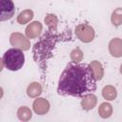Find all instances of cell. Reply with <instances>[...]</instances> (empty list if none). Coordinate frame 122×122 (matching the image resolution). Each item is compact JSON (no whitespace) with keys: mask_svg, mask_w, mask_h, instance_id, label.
<instances>
[{"mask_svg":"<svg viewBox=\"0 0 122 122\" xmlns=\"http://www.w3.org/2000/svg\"><path fill=\"white\" fill-rule=\"evenodd\" d=\"M108 49L112 56L117 57V58L121 57L122 56V39L118 37L112 38L109 42Z\"/></svg>","mask_w":122,"mask_h":122,"instance_id":"9","label":"cell"},{"mask_svg":"<svg viewBox=\"0 0 122 122\" xmlns=\"http://www.w3.org/2000/svg\"><path fill=\"white\" fill-rule=\"evenodd\" d=\"M90 65H91V67H92V71L94 72L96 80L97 81L101 80L103 78V76H104V69H103L102 64L97 60H93V61L91 62Z\"/></svg>","mask_w":122,"mask_h":122,"instance_id":"16","label":"cell"},{"mask_svg":"<svg viewBox=\"0 0 122 122\" xmlns=\"http://www.w3.org/2000/svg\"><path fill=\"white\" fill-rule=\"evenodd\" d=\"M102 96L107 101H112L117 96V91L116 89L112 85H107L102 90Z\"/></svg>","mask_w":122,"mask_h":122,"instance_id":"12","label":"cell"},{"mask_svg":"<svg viewBox=\"0 0 122 122\" xmlns=\"http://www.w3.org/2000/svg\"><path fill=\"white\" fill-rule=\"evenodd\" d=\"M5 67L11 71H19L25 64V54L18 48H11L5 51L2 57Z\"/></svg>","mask_w":122,"mask_h":122,"instance_id":"3","label":"cell"},{"mask_svg":"<svg viewBox=\"0 0 122 122\" xmlns=\"http://www.w3.org/2000/svg\"><path fill=\"white\" fill-rule=\"evenodd\" d=\"M45 23L47 24L48 28H49V30L51 31H56L57 30V23H58V20H57V17L54 15V14H47L46 17H45Z\"/></svg>","mask_w":122,"mask_h":122,"instance_id":"18","label":"cell"},{"mask_svg":"<svg viewBox=\"0 0 122 122\" xmlns=\"http://www.w3.org/2000/svg\"><path fill=\"white\" fill-rule=\"evenodd\" d=\"M10 43L13 48H18L22 51H28L30 48L29 38L21 32H12L10 36Z\"/></svg>","mask_w":122,"mask_h":122,"instance_id":"5","label":"cell"},{"mask_svg":"<svg viewBox=\"0 0 122 122\" xmlns=\"http://www.w3.org/2000/svg\"><path fill=\"white\" fill-rule=\"evenodd\" d=\"M75 35L76 37L84 42V43H90L94 39L95 31L93 28L88 24H79L75 28Z\"/></svg>","mask_w":122,"mask_h":122,"instance_id":"4","label":"cell"},{"mask_svg":"<svg viewBox=\"0 0 122 122\" xmlns=\"http://www.w3.org/2000/svg\"><path fill=\"white\" fill-rule=\"evenodd\" d=\"M50 102L43 97H36L32 104L33 111L38 115L46 114L50 111Z\"/></svg>","mask_w":122,"mask_h":122,"instance_id":"8","label":"cell"},{"mask_svg":"<svg viewBox=\"0 0 122 122\" xmlns=\"http://www.w3.org/2000/svg\"><path fill=\"white\" fill-rule=\"evenodd\" d=\"M96 103H97V97L92 92L84 95L81 99V107L83 110L86 111L92 110L96 106Z\"/></svg>","mask_w":122,"mask_h":122,"instance_id":"10","label":"cell"},{"mask_svg":"<svg viewBox=\"0 0 122 122\" xmlns=\"http://www.w3.org/2000/svg\"><path fill=\"white\" fill-rule=\"evenodd\" d=\"M0 5H1L0 21H6L11 19L15 12V7L12 0H0Z\"/></svg>","mask_w":122,"mask_h":122,"instance_id":"6","label":"cell"},{"mask_svg":"<svg viewBox=\"0 0 122 122\" xmlns=\"http://www.w3.org/2000/svg\"><path fill=\"white\" fill-rule=\"evenodd\" d=\"M70 57H71V59L72 62L79 63L83 59V51L80 49H74V50H72L71 51Z\"/></svg>","mask_w":122,"mask_h":122,"instance_id":"19","label":"cell"},{"mask_svg":"<svg viewBox=\"0 0 122 122\" xmlns=\"http://www.w3.org/2000/svg\"><path fill=\"white\" fill-rule=\"evenodd\" d=\"M98 113L101 118H109L112 114V106L108 102H103L99 105L98 108Z\"/></svg>","mask_w":122,"mask_h":122,"instance_id":"14","label":"cell"},{"mask_svg":"<svg viewBox=\"0 0 122 122\" xmlns=\"http://www.w3.org/2000/svg\"><path fill=\"white\" fill-rule=\"evenodd\" d=\"M50 31V30H49ZM51 33V31H50ZM48 33H45L44 36L42 37V39L35 43L34 47H33V53H34V59L37 63H40L41 61L44 62V60L46 59L45 54L47 53H51L52 47H54V44L56 42V38L60 37V35L56 36L54 38L55 35H51Z\"/></svg>","mask_w":122,"mask_h":122,"instance_id":"2","label":"cell"},{"mask_svg":"<svg viewBox=\"0 0 122 122\" xmlns=\"http://www.w3.org/2000/svg\"><path fill=\"white\" fill-rule=\"evenodd\" d=\"M96 81L90 64L71 61L59 77L57 92L61 95L83 97L96 90Z\"/></svg>","mask_w":122,"mask_h":122,"instance_id":"1","label":"cell"},{"mask_svg":"<svg viewBox=\"0 0 122 122\" xmlns=\"http://www.w3.org/2000/svg\"><path fill=\"white\" fill-rule=\"evenodd\" d=\"M111 22L114 27L122 25V8H116L112 11L111 15Z\"/></svg>","mask_w":122,"mask_h":122,"instance_id":"17","label":"cell"},{"mask_svg":"<svg viewBox=\"0 0 122 122\" xmlns=\"http://www.w3.org/2000/svg\"><path fill=\"white\" fill-rule=\"evenodd\" d=\"M33 18V11L30 9H27V10H24L23 11H21L16 20H17V23L20 24V25H25L29 22L31 21V19Z\"/></svg>","mask_w":122,"mask_h":122,"instance_id":"13","label":"cell"},{"mask_svg":"<svg viewBox=\"0 0 122 122\" xmlns=\"http://www.w3.org/2000/svg\"><path fill=\"white\" fill-rule=\"evenodd\" d=\"M119 71H120V73L122 74V64L120 65V69H119Z\"/></svg>","mask_w":122,"mask_h":122,"instance_id":"20","label":"cell"},{"mask_svg":"<svg viewBox=\"0 0 122 122\" xmlns=\"http://www.w3.org/2000/svg\"><path fill=\"white\" fill-rule=\"evenodd\" d=\"M17 117L20 121L26 122V121H29L32 117V112L29 107L22 106L17 111Z\"/></svg>","mask_w":122,"mask_h":122,"instance_id":"15","label":"cell"},{"mask_svg":"<svg viewBox=\"0 0 122 122\" xmlns=\"http://www.w3.org/2000/svg\"><path fill=\"white\" fill-rule=\"evenodd\" d=\"M41 93H42V86L38 82H32L27 88V94L30 98H36Z\"/></svg>","mask_w":122,"mask_h":122,"instance_id":"11","label":"cell"},{"mask_svg":"<svg viewBox=\"0 0 122 122\" xmlns=\"http://www.w3.org/2000/svg\"><path fill=\"white\" fill-rule=\"evenodd\" d=\"M42 30H43L42 24L39 21H33L27 26L25 30V33L29 39H35L41 35Z\"/></svg>","mask_w":122,"mask_h":122,"instance_id":"7","label":"cell"}]
</instances>
